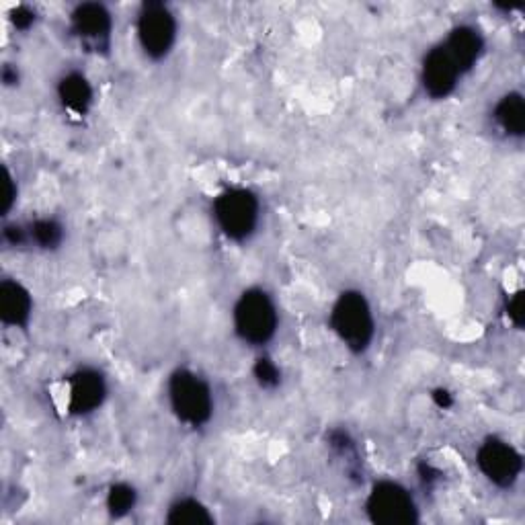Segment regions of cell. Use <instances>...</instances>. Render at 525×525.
I'll return each mask as SVG.
<instances>
[{"label":"cell","mask_w":525,"mask_h":525,"mask_svg":"<svg viewBox=\"0 0 525 525\" xmlns=\"http://www.w3.org/2000/svg\"><path fill=\"white\" fill-rule=\"evenodd\" d=\"M29 242L42 251H56L64 242V226L56 218H39L29 224Z\"/></svg>","instance_id":"cell-17"},{"label":"cell","mask_w":525,"mask_h":525,"mask_svg":"<svg viewBox=\"0 0 525 525\" xmlns=\"http://www.w3.org/2000/svg\"><path fill=\"white\" fill-rule=\"evenodd\" d=\"M476 466L495 487L511 489L523 472V456L505 439L487 437L476 452Z\"/></svg>","instance_id":"cell-7"},{"label":"cell","mask_w":525,"mask_h":525,"mask_svg":"<svg viewBox=\"0 0 525 525\" xmlns=\"http://www.w3.org/2000/svg\"><path fill=\"white\" fill-rule=\"evenodd\" d=\"M431 396H433V402H435V405H437L439 409H452V407H454V396H452V392L446 390V388L433 390Z\"/></svg>","instance_id":"cell-25"},{"label":"cell","mask_w":525,"mask_h":525,"mask_svg":"<svg viewBox=\"0 0 525 525\" xmlns=\"http://www.w3.org/2000/svg\"><path fill=\"white\" fill-rule=\"evenodd\" d=\"M417 476H419V480L425 489H433L435 484L441 480V470H437L431 462L423 460L417 466Z\"/></svg>","instance_id":"cell-23"},{"label":"cell","mask_w":525,"mask_h":525,"mask_svg":"<svg viewBox=\"0 0 525 525\" xmlns=\"http://www.w3.org/2000/svg\"><path fill=\"white\" fill-rule=\"evenodd\" d=\"M169 402L173 415L187 427L199 429L214 417L212 386L199 374L179 368L169 378Z\"/></svg>","instance_id":"cell-2"},{"label":"cell","mask_w":525,"mask_h":525,"mask_svg":"<svg viewBox=\"0 0 525 525\" xmlns=\"http://www.w3.org/2000/svg\"><path fill=\"white\" fill-rule=\"evenodd\" d=\"M212 212L220 232L228 240L245 242L259 226L261 201L247 187H230L214 199Z\"/></svg>","instance_id":"cell-4"},{"label":"cell","mask_w":525,"mask_h":525,"mask_svg":"<svg viewBox=\"0 0 525 525\" xmlns=\"http://www.w3.org/2000/svg\"><path fill=\"white\" fill-rule=\"evenodd\" d=\"M17 181L11 175L9 169H5V206H3V216H9L11 210L15 208V201H17Z\"/></svg>","instance_id":"cell-24"},{"label":"cell","mask_w":525,"mask_h":525,"mask_svg":"<svg viewBox=\"0 0 525 525\" xmlns=\"http://www.w3.org/2000/svg\"><path fill=\"white\" fill-rule=\"evenodd\" d=\"M70 31L78 39L80 46H85L95 54H109L113 17L109 9L101 3H83L70 13Z\"/></svg>","instance_id":"cell-8"},{"label":"cell","mask_w":525,"mask_h":525,"mask_svg":"<svg viewBox=\"0 0 525 525\" xmlns=\"http://www.w3.org/2000/svg\"><path fill=\"white\" fill-rule=\"evenodd\" d=\"M253 376L257 384L265 390H275L281 384V370L277 368V363L267 355L257 357L255 366H253Z\"/></svg>","instance_id":"cell-19"},{"label":"cell","mask_w":525,"mask_h":525,"mask_svg":"<svg viewBox=\"0 0 525 525\" xmlns=\"http://www.w3.org/2000/svg\"><path fill=\"white\" fill-rule=\"evenodd\" d=\"M493 117L501 132L509 138H523L525 134V101L521 93H507L495 105Z\"/></svg>","instance_id":"cell-15"},{"label":"cell","mask_w":525,"mask_h":525,"mask_svg":"<svg viewBox=\"0 0 525 525\" xmlns=\"http://www.w3.org/2000/svg\"><path fill=\"white\" fill-rule=\"evenodd\" d=\"M56 93L62 107L78 117H85L95 103V91L93 85L89 83V78L83 72H76V70L66 72L58 80Z\"/></svg>","instance_id":"cell-13"},{"label":"cell","mask_w":525,"mask_h":525,"mask_svg":"<svg viewBox=\"0 0 525 525\" xmlns=\"http://www.w3.org/2000/svg\"><path fill=\"white\" fill-rule=\"evenodd\" d=\"M507 316L509 320L513 322L515 329H523V318H525V312H523V292H515L509 302H507Z\"/></svg>","instance_id":"cell-22"},{"label":"cell","mask_w":525,"mask_h":525,"mask_svg":"<svg viewBox=\"0 0 525 525\" xmlns=\"http://www.w3.org/2000/svg\"><path fill=\"white\" fill-rule=\"evenodd\" d=\"M165 521L169 525H214L216 519L210 513V509L193 497L177 499L169 511Z\"/></svg>","instance_id":"cell-16"},{"label":"cell","mask_w":525,"mask_h":525,"mask_svg":"<svg viewBox=\"0 0 525 525\" xmlns=\"http://www.w3.org/2000/svg\"><path fill=\"white\" fill-rule=\"evenodd\" d=\"M3 240L9 247H23L29 245V232L19 224H7L3 228Z\"/></svg>","instance_id":"cell-21"},{"label":"cell","mask_w":525,"mask_h":525,"mask_svg":"<svg viewBox=\"0 0 525 525\" xmlns=\"http://www.w3.org/2000/svg\"><path fill=\"white\" fill-rule=\"evenodd\" d=\"M441 46H443V50L448 52L452 62L458 66L462 76L468 74L484 54V39H482L480 31L472 25L454 27L448 33L446 42H443Z\"/></svg>","instance_id":"cell-11"},{"label":"cell","mask_w":525,"mask_h":525,"mask_svg":"<svg viewBox=\"0 0 525 525\" xmlns=\"http://www.w3.org/2000/svg\"><path fill=\"white\" fill-rule=\"evenodd\" d=\"M327 446L333 452V456L341 462L347 478L359 484L363 480V468L357 443L351 437V433L347 429H331L327 433Z\"/></svg>","instance_id":"cell-14"},{"label":"cell","mask_w":525,"mask_h":525,"mask_svg":"<svg viewBox=\"0 0 525 525\" xmlns=\"http://www.w3.org/2000/svg\"><path fill=\"white\" fill-rule=\"evenodd\" d=\"M107 398V380L95 368H80L68 378V411L74 417L93 415Z\"/></svg>","instance_id":"cell-9"},{"label":"cell","mask_w":525,"mask_h":525,"mask_svg":"<svg viewBox=\"0 0 525 525\" xmlns=\"http://www.w3.org/2000/svg\"><path fill=\"white\" fill-rule=\"evenodd\" d=\"M331 329L339 341L355 355L366 353L376 335V320L368 298L357 290L339 294L331 310Z\"/></svg>","instance_id":"cell-1"},{"label":"cell","mask_w":525,"mask_h":525,"mask_svg":"<svg viewBox=\"0 0 525 525\" xmlns=\"http://www.w3.org/2000/svg\"><path fill=\"white\" fill-rule=\"evenodd\" d=\"M462 78V72L458 66L452 62L448 52L443 50V46H435L429 50V54L423 60L421 66V83L425 93L435 99H448L456 89Z\"/></svg>","instance_id":"cell-10"},{"label":"cell","mask_w":525,"mask_h":525,"mask_svg":"<svg viewBox=\"0 0 525 525\" xmlns=\"http://www.w3.org/2000/svg\"><path fill=\"white\" fill-rule=\"evenodd\" d=\"M35 11L29 9L27 5H19L17 9H13L11 13V23L17 31H29L35 25Z\"/></svg>","instance_id":"cell-20"},{"label":"cell","mask_w":525,"mask_h":525,"mask_svg":"<svg viewBox=\"0 0 525 525\" xmlns=\"http://www.w3.org/2000/svg\"><path fill=\"white\" fill-rule=\"evenodd\" d=\"M0 78H3V83H5L7 87L17 85V83H19V70H17V66L5 64L3 70H0Z\"/></svg>","instance_id":"cell-26"},{"label":"cell","mask_w":525,"mask_h":525,"mask_svg":"<svg viewBox=\"0 0 525 525\" xmlns=\"http://www.w3.org/2000/svg\"><path fill=\"white\" fill-rule=\"evenodd\" d=\"M33 312L29 290L17 279H3L0 284V320L5 327L27 329Z\"/></svg>","instance_id":"cell-12"},{"label":"cell","mask_w":525,"mask_h":525,"mask_svg":"<svg viewBox=\"0 0 525 525\" xmlns=\"http://www.w3.org/2000/svg\"><path fill=\"white\" fill-rule=\"evenodd\" d=\"M105 505H107V511L113 519L126 517L138 505V491L132 487L130 482H115L107 491Z\"/></svg>","instance_id":"cell-18"},{"label":"cell","mask_w":525,"mask_h":525,"mask_svg":"<svg viewBox=\"0 0 525 525\" xmlns=\"http://www.w3.org/2000/svg\"><path fill=\"white\" fill-rule=\"evenodd\" d=\"M366 513L378 525H413L419 521V507L407 487L394 480H378L368 499Z\"/></svg>","instance_id":"cell-6"},{"label":"cell","mask_w":525,"mask_h":525,"mask_svg":"<svg viewBox=\"0 0 525 525\" xmlns=\"http://www.w3.org/2000/svg\"><path fill=\"white\" fill-rule=\"evenodd\" d=\"M232 322L240 341L251 347H263L277 333L279 314L273 298L263 288H249L236 300Z\"/></svg>","instance_id":"cell-3"},{"label":"cell","mask_w":525,"mask_h":525,"mask_svg":"<svg viewBox=\"0 0 525 525\" xmlns=\"http://www.w3.org/2000/svg\"><path fill=\"white\" fill-rule=\"evenodd\" d=\"M177 19L165 3H144L138 11L136 33L146 58L160 62L165 60L177 42Z\"/></svg>","instance_id":"cell-5"}]
</instances>
